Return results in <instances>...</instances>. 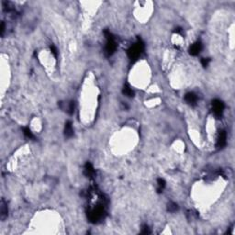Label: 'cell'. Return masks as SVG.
I'll list each match as a JSON object with an SVG mask.
<instances>
[{
    "label": "cell",
    "mask_w": 235,
    "mask_h": 235,
    "mask_svg": "<svg viewBox=\"0 0 235 235\" xmlns=\"http://www.w3.org/2000/svg\"><path fill=\"white\" fill-rule=\"evenodd\" d=\"M104 196L101 194L96 204L92 205L87 211V218L90 222L98 223L102 221L107 215V202Z\"/></svg>",
    "instance_id": "1"
},
{
    "label": "cell",
    "mask_w": 235,
    "mask_h": 235,
    "mask_svg": "<svg viewBox=\"0 0 235 235\" xmlns=\"http://www.w3.org/2000/svg\"><path fill=\"white\" fill-rule=\"evenodd\" d=\"M144 50V42H142L141 38H137V42L131 47L129 48L127 53H128V57L130 58L131 61L134 62L136 61L142 53Z\"/></svg>",
    "instance_id": "2"
},
{
    "label": "cell",
    "mask_w": 235,
    "mask_h": 235,
    "mask_svg": "<svg viewBox=\"0 0 235 235\" xmlns=\"http://www.w3.org/2000/svg\"><path fill=\"white\" fill-rule=\"evenodd\" d=\"M104 35L106 37V40H107V42H106V46H105V55L107 57H109L111 56L115 51H116V49H117V42H116V39L115 37L113 36V34L106 29L104 31Z\"/></svg>",
    "instance_id": "3"
},
{
    "label": "cell",
    "mask_w": 235,
    "mask_h": 235,
    "mask_svg": "<svg viewBox=\"0 0 235 235\" xmlns=\"http://www.w3.org/2000/svg\"><path fill=\"white\" fill-rule=\"evenodd\" d=\"M211 106L212 112H213L214 116L217 118L222 117L223 112H224V109H225L224 103L219 99H214V100H212Z\"/></svg>",
    "instance_id": "4"
},
{
    "label": "cell",
    "mask_w": 235,
    "mask_h": 235,
    "mask_svg": "<svg viewBox=\"0 0 235 235\" xmlns=\"http://www.w3.org/2000/svg\"><path fill=\"white\" fill-rule=\"evenodd\" d=\"M226 143H227V133L225 131H220L218 135L216 146L218 149H221L226 145Z\"/></svg>",
    "instance_id": "5"
},
{
    "label": "cell",
    "mask_w": 235,
    "mask_h": 235,
    "mask_svg": "<svg viewBox=\"0 0 235 235\" xmlns=\"http://www.w3.org/2000/svg\"><path fill=\"white\" fill-rule=\"evenodd\" d=\"M201 50H202V43H201L199 41H197V42H194V43L189 47L188 51H189V54H190V55H192V56H197V55H198V54L200 53Z\"/></svg>",
    "instance_id": "6"
},
{
    "label": "cell",
    "mask_w": 235,
    "mask_h": 235,
    "mask_svg": "<svg viewBox=\"0 0 235 235\" xmlns=\"http://www.w3.org/2000/svg\"><path fill=\"white\" fill-rule=\"evenodd\" d=\"M84 175L87 177V178H94L95 175V171L94 167L91 163L87 162L85 166H84Z\"/></svg>",
    "instance_id": "7"
},
{
    "label": "cell",
    "mask_w": 235,
    "mask_h": 235,
    "mask_svg": "<svg viewBox=\"0 0 235 235\" xmlns=\"http://www.w3.org/2000/svg\"><path fill=\"white\" fill-rule=\"evenodd\" d=\"M185 100L188 103V105L190 106H196L197 102V95L193 92H189L188 94H186L185 95Z\"/></svg>",
    "instance_id": "8"
},
{
    "label": "cell",
    "mask_w": 235,
    "mask_h": 235,
    "mask_svg": "<svg viewBox=\"0 0 235 235\" xmlns=\"http://www.w3.org/2000/svg\"><path fill=\"white\" fill-rule=\"evenodd\" d=\"M0 218L2 220H5L7 217V214H8V210H7V203L5 202L4 199L1 200V204H0Z\"/></svg>",
    "instance_id": "9"
},
{
    "label": "cell",
    "mask_w": 235,
    "mask_h": 235,
    "mask_svg": "<svg viewBox=\"0 0 235 235\" xmlns=\"http://www.w3.org/2000/svg\"><path fill=\"white\" fill-rule=\"evenodd\" d=\"M73 135V124H72V121L68 120V121L65 123V126H64V136H65L66 138H71Z\"/></svg>",
    "instance_id": "10"
},
{
    "label": "cell",
    "mask_w": 235,
    "mask_h": 235,
    "mask_svg": "<svg viewBox=\"0 0 235 235\" xmlns=\"http://www.w3.org/2000/svg\"><path fill=\"white\" fill-rule=\"evenodd\" d=\"M122 93L124 95L128 96V97H133L134 96V92L133 90L129 86V85H124L123 88H122Z\"/></svg>",
    "instance_id": "11"
},
{
    "label": "cell",
    "mask_w": 235,
    "mask_h": 235,
    "mask_svg": "<svg viewBox=\"0 0 235 235\" xmlns=\"http://www.w3.org/2000/svg\"><path fill=\"white\" fill-rule=\"evenodd\" d=\"M165 186H166V182L165 181V179L163 178L157 179V192L158 193H162L165 188Z\"/></svg>",
    "instance_id": "12"
},
{
    "label": "cell",
    "mask_w": 235,
    "mask_h": 235,
    "mask_svg": "<svg viewBox=\"0 0 235 235\" xmlns=\"http://www.w3.org/2000/svg\"><path fill=\"white\" fill-rule=\"evenodd\" d=\"M177 211H178V205H177L175 202L170 201V202L167 204V211L171 212V213H174V212H176Z\"/></svg>",
    "instance_id": "13"
},
{
    "label": "cell",
    "mask_w": 235,
    "mask_h": 235,
    "mask_svg": "<svg viewBox=\"0 0 235 235\" xmlns=\"http://www.w3.org/2000/svg\"><path fill=\"white\" fill-rule=\"evenodd\" d=\"M23 133L24 135L27 137V138H29V139H32V140H34L35 139V136L33 135V133H32V131H30V129L29 128H23Z\"/></svg>",
    "instance_id": "14"
},
{
    "label": "cell",
    "mask_w": 235,
    "mask_h": 235,
    "mask_svg": "<svg viewBox=\"0 0 235 235\" xmlns=\"http://www.w3.org/2000/svg\"><path fill=\"white\" fill-rule=\"evenodd\" d=\"M66 111H67L70 115L73 114V112H74V102H73V101H70V102L67 104Z\"/></svg>",
    "instance_id": "15"
},
{
    "label": "cell",
    "mask_w": 235,
    "mask_h": 235,
    "mask_svg": "<svg viewBox=\"0 0 235 235\" xmlns=\"http://www.w3.org/2000/svg\"><path fill=\"white\" fill-rule=\"evenodd\" d=\"M151 233H152V232H151V230H150L149 226H148V225H146V224H144V225L142 226V228H141V234H150Z\"/></svg>",
    "instance_id": "16"
},
{
    "label": "cell",
    "mask_w": 235,
    "mask_h": 235,
    "mask_svg": "<svg viewBox=\"0 0 235 235\" xmlns=\"http://www.w3.org/2000/svg\"><path fill=\"white\" fill-rule=\"evenodd\" d=\"M210 62H211V59H210V58H202V59H201V64H202V66H204V67H207V66L209 65Z\"/></svg>",
    "instance_id": "17"
},
{
    "label": "cell",
    "mask_w": 235,
    "mask_h": 235,
    "mask_svg": "<svg viewBox=\"0 0 235 235\" xmlns=\"http://www.w3.org/2000/svg\"><path fill=\"white\" fill-rule=\"evenodd\" d=\"M50 49H51V53L53 54V56H54L55 58H57L58 51H57V49H56V47H55L54 45H51V46H50Z\"/></svg>",
    "instance_id": "18"
},
{
    "label": "cell",
    "mask_w": 235,
    "mask_h": 235,
    "mask_svg": "<svg viewBox=\"0 0 235 235\" xmlns=\"http://www.w3.org/2000/svg\"><path fill=\"white\" fill-rule=\"evenodd\" d=\"M182 31H183V29H182V28H176L175 29V33H177V34H181L182 33Z\"/></svg>",
    "instance_id": "19"
},
{
    "label": "cell",
    "mask_w": 235,
    "mask_h": 235,
    "mask_svg": "<svg viewBox=\"0 0 235 235\" xmlns=\"http://www.w3.org/2000/svg\"><path fill=\"white\" fill-rule=\"evenodd\" d=\"M4 31H5V23L2 21V23H1V35L2 36L4 34Z\"/></svg>",
    "instance_id": "20"
}]
</instances>
